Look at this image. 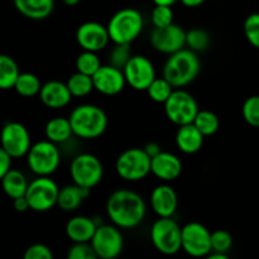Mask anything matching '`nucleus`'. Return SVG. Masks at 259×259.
<instances>
[{
  "label": "nucleus",
  "instance_id": "1",
  "mask_svg": "<svg viewBox=\"0 0 259 259\" xmlns=\"http://www.w3.org/2000/svg\"><path fill=\"white\" fill-rule=\"evenodd\" d=\"M147 207L143 197L132 190H116L106 201V214L120 229H133L146 218Z\"/></svg>",
  "mask_w": 259,
  "mask_h": 259
},
{
  "label": "nucleus",
  "instance_id": "2",
  "mask_svg": "<svg viewBox=\"0 0 259 259\" xmlns=\"http://www.w3.org/2000/svg\"><path fill=\"white\" fill-rule=\"evenodd\" d=\"M73 136L81 139H96L105 133L108 116L105 111L93 104H82L71 111L68 116Z\"/></svg>",
  "mask_w": 259,
  "mask_h": 259
},
{
  "label": "nucleus",
  "instance_id": "3",
  "mask_svg": "<svg viewBox=\"0 0 259 259\" xmlns=\"http://www.w3.org/2000/svg\"><path fill=\"white\" fill-rule=\"evenodd\" d=\"M201 68L199 57L192 50H181L169 55L163 66V77L175 89H181L191 83L197 77Z\"/></svg>",
  "mask_w": 259,
  "mask_h": 259
},
{
  "label": "nucleus",
  "instance_id": "4",
  "mask_svg": "<svg viewBox=\"0 0 259 259\" xmlns=\"http://www.w3.org/2000/svg\"><path fill=\"white\" fill-rule=\"evenodd\" d=\"M143 17L133 8H124L111 17L108 23V30L111 42L115 45H131L143 30Z\"/></svg>",
  "mask_w": 259,
  "mask_h": 259
},
{
  "label": "nucleus",
  "instance_id": "5",
  "mask_svg": "<svg viewBox=\"0 0 259 259\" xmlns=\"http://www.w3.org/2000/svg\"><path fill=\"white\" fill-rule=\"evenodd\" d=\"M151 240L162 254H176L182 249V228L172 217H159L152 225Z\"/></svg>",
  "mask_w": 259,
  "mask_h": 259
},
{
  "label": "nucleus",
  "instance_id": "6",
  "mask_svg": "<svg viewBox=\"0 0 259 259\" xmlns=\"http://www.w3.org/2000/svg\"><path fill=\"white\" fill-rule=\"evenodd\" d=\"M115 171L124 181H142L152 174V158L144 148H129L118 157Z\"/></svg>",
  "mask_w": 259,
  "mask_h": 259
},
{
  "label": "nucleus",
  "instance_id": "7",
  "mask_svg": "<svg viewBox=\"0 0 259 259\" xmlns=\"http://www.w3.org/2000/svg\"><path fill=\"white\" fill-rule=\"evenodd\" d=\"M25 157L29 169L37 176H51L61 163L60 149L48 139L32 144Z\"/></svg>",
  "mask_w": 259,
  "mask_h": 259
},
{
  "label": "nucleus",
  "instance_id": "8",
  "mask_svg": "<svg viewBox=\"0 0 259 259\" xmlns=\"http://www.w3.org/2000/svg\"><path fill=\"white\" fill-rule=\"evenodd\" d=\"M58 194L60 189L50 176H38V179L28 185L25 197L29 202L30 210L45 212L57 205Z\"/></svg>",
  "mask_w": 259,
  "mask_h": 259
},
{
  "label": "nucleus",
  "instance_id": "9",
  "mask_svg": "<svg viewBox=\"0 0 259 259\" xmlns=\"http://www.w3.org/2000/svg\"><path fill=\"white\" fill-rule=\"evenodd\" d=\"M70 175L73 184L94 189L104 176V167L100 159L90 153H81L72 159Z\"/></svg>",
  "mask_w": 259,
  "mask_h": 259
},
{
  "label": "nucleus",
  "instance_id": "10",
  "mask_svg": "<svg viewBox=\"0 0 259 259\" xmlns=\"http://www.w3.org/2000/svg\"><path fill=\"white\" fill-rule=\"evenodd\" d=\"M163 105L168 120L179 126L194 123L197 113L200 111L194 96L181 89L174 90L172 95Z\"/></svg>",
  "mask_w": 259,
  "mask_h": 259
},
{
  "label": "nucleus",
  "instance_id": "11",
  "mask_svg": "<svg viewBox=\"0 0 259 259\" xmlns=\"http://www.w3.org/2000/svg\"><path fill=\"white\" fill-rule=\"evenodd\" d=\"M182 249L191 257H206L212 252L211 233L201 223H187L182 227Z\"/></svg>",
  "mask_w": 259,
  "mask_h": 259
},
{
  "label": "nucleus",
  "instance_id": "12",
  "mask_svg": "<svg viewBox=\"0 0 259 259\" xmlns=\"http://www.w3.org/2000/svg\"><path fill=\"white\" fill-rule=\"evenodd\" d=\"M90 243L98 258L101 259L116 258L124 248L123 234L116 225L101 224Z\"/></svg>",
  "mask_w": 259,
  "mask_h": 259
},
{
  "label": "nucleus",
  "instance_id": "13",
  "mask_svg": "<svg viewBox=\"0 0 259 259\" xmlns=\"http://www.w3.org/2000/svg\"><path fill=\"white\" fill-rule=\"evenodd\" d=\"M123 71L126 83L137 91H147L149 85L156 80V68L153 63L141 55L132 56Z\"/></svg>",
  "mask_w": 259,
  "mask_h": 259
},
{
  "label": "nucleus",
  "instance_id": "14",
  "mask_svg": "<svg viewBox=\"0 0 259 259\" xmlns=\"http://www.w3.org/2000/svg\"><path fill=\"white\" fill-rule=\"evenodd\" d=\"M32 143L28 129L18 121H8L2 131V148L13 158L27 156Z\"/></svg>",
  "mask_w": 259,
  "mask_h": 259
},
{
  "label": "nucleus",
  "instance_id": "15",
  "mask_svg": "<svg viewBox=\"0 0 259 259\" xmlns=\"http://www.w3.org/2000/svg\"><path fill=\"white\" fill-rule=\"evenodd\" d=\"M186 33L180 25L172 24L162 28H154L151 33V45L158 52L172 55L184 50L186 46Z\"/></svg>",
  "mask_w": 259,
  "mask_h": 259
},
{
  "label": "nucleus",
  "instance_id": "16",
  "mask_svg": "<svg viewBox=\"0 0 259 259\" xmlns=\"http://www.w3.org/2000/svg\"><path fill=\"white\" fill-rule=\"evenodd\" d=\"M76 40L83 51H103L110 42L108 27L98 22H86L76 30Z\"/></svg>",
  "mask_w": 259,
  "mask_h": 259
},
{
  "label": "nucleus",
  "instance_id": "17",
  "mask_svg": "<svg viewBox=\"0 0 259 259\" xmlns=\"http://www.w3.org/2000/svg\"><path fill=\"white\" fill-rule=\"evenodd\" d=\"M93 80L95 90L106 96L118 95L126 85L124 71L110 63L101 66L93 76Z\"/></svg>",
  "mask_w": 259,
  "mask_h": 259
},
{
  "label": "nucleus",
  "instance_id": "18",
  "mask_svg": "<svg viewBox=\"0 0 259 259\" xmlns=\"http://www.w3.org/2000/svg\"><path fill=\"white\" fill-rule=\"evenodd\" d=\"M70 89L67 82H61V81L53 80L43 83L42 89L39 91V99L50 109H62L71 103L72 99Z\"/></svg>",
  "mask_w": 259,
  "mask_h": 259
},
{
  "label": "nucleus",
  "instance_id": "19",
  "mask_svg": "<svg viewBox=\"0 0 259 259\" xmlns=\"http://www.w3.org/2000/svg\"><path fill=\"white\" fill-rule=\"evenodd\" d=\"M181 172L182 162L176 154L162 151L152 158V174L161 181H175L179 179Z\"/></svg>",
  "mask_w": 259,
  "mask_h": 259
},
{
  "label": "nucleus",
  "instance_id": "20",
  "mask_svg": "<svg viewBox=\"0 0 259 259\" xmlns=\"http://www.w3.org/2000/svg\"><path fill=\"white\" fill-rule=\"evenodd\" d=\"M151 205L158 217H174L179 205L176 191L167 184L158 185L151 194Z\"/></svg>",
  "mask_w": 259,
  "mask_h": 259
},
{
  "label": "nucleus",
  "instance_id": "21",
  "mask_svg": "<svg viewBox=\"0 0 259 259\" xmlns=\"http://www.w3.org/2000/svg\"><path fill=\"white\" fill-rule=\"evenodd\" d=\"M98 225L94 218L78 217L71 218L66 224V235L72 243H90L95 235Z\"/></svg>",
  "mask_w": 259,
  "mask_h": 259
},
{
  "label": "nucleus",
  "instance_id": "22",
  "mask_svg": "<svg viewBox=\"0 0 259 259\" xmlns=\"http://www.w3.org/2000/svg\"><path fill=\"white\" fill-rule=\"evenodd\" d=\"M205 136L194 123L180 125L176 133V146L182 153L195 154L204 146Z\"/></svg>",
  "mask_w": 259,
  "mask_h": 259
},
{
  "label": "nucleus",
  "instance_id": "23",
  "mask_svg": "<svg viewBox=\"0 0 259 259\" xmlns=\"http://www.w3.org/2000/svg\"><path fill=\"white\" fill-rule=\"evenodd\" d=\"M90 192L91 189H89V187L78 186L76 184L67 185V186L60 189L57 206L66 212L75 211L76 209L80 207L83 200L90 196Z\"/></svg>",
  "mask_w": 259,
  "mask_h": 259
},
{
  "label": "nucleus",
  "instance_id": "24",
  "mask_svg": "<svg viewBox=\"0 0 259 259\" xmlns=\"http://www.w3.org/2000/svg\"><path fill=\"white\" fill-rule=\"evenodd\" d=\"M14 7L28 19L42 20L50 17L53 12V0H13Z\"/></svg>",
  "mask_w": 259,
  "mask_h": 259
},
{
  "label": "nucleus",
  "instance_id": "25",
  "mask_svg": "<svg viewBox=\"0 0 259 259\" xmlns=\"http://www.w3.org/2000/svg\"><path fill=\"white\" fill-rule=\"evenodd\" d=\"M46 138L48 141L53 142L56 144H62L70 141L71 137L73 136L72 125L68 118H63V116H57L53 118L46 124L45 128Z\"/></svg>",
  "mask_w": 259,
  "mask_h": 259
},
{
  "label": "nucleus",
  "instance_id": "26",
  "mask_svg": "<svg viewBox=\"0 0 259 259\" xmlns=\"http://www.w3.org/2000/svg\"><path fill=\"white\" fill-rule=\"evenodd\" d=\"M3 181V189H4L5 194L10 197V199H18L20 196H25V192L28 189V181L23 172L18 171V169H10L5 176L2 177Z\"/></svg>",
  "mask_w": 259,
  "mask_h": 259
},
{
  "label": "nucleus",
  "instance_id": "27",
  "mask_svg": "<svg viewBox=\"0 0 259 259\" xmlns=\"http://www.w3.org/2000/svg\"><path fill=\"white\" fill-rule=\"evenodd\" d=\"M20 73L17 62L10 56H0V88L3 90L14 89Z\"/></svg>",
  "mask_w": 259,
  "mask_h": 259
},
{
  "label": "nucleus",
  "instance_id": "28",
  "mask_svg": "<svg viewBox=\"0 0 259 259\" xmlns=\"http://www.w3.org/2000/svg\"><path fill=\"white\" fill-rule=\"evenodd\" d=\"M67 86L73 98H83V96H88L93 90H95L93 76L85 75L78 71L68 78Z\"/></svg>",
  "mask_w": 259,
  "mask_h": 259
},
{
  "label": "nucleus",
  "instance_id": "29",
  "mask_svg": "<svg viewBox=\"0 0 259 259\" xmlns=\"http://www.w3.org/2000/svg\"><path fill=\"white\" fill-rule=\"evenodd\" d=\"M40 89H42V83H40L39 78L30 72L20 73L14 85V90L17 91V94L24 96V98L39 95Z\"/></svg>",
  "mask_w": 259,
  "mask_h": 259
},
{
  "label": "nucleus",
  "instance_id": "30",
  "mask_svg": "<svg viewBox=\"0 0 259 259\" xmlns=\"http://www.w3.org/2000/svg\"><path fill=\"white\" fill-rule=\"evenodd\" d=\"M174 90L175 88L167 78L156 77V80L147 89V93H148V96L154 103L164 104L168 100L169 96L172 95Z\"/></svg>",
  "mask_w": 259,
  "mask_h": 259
},
{
  "label": "nucleus",
  "instance_id": "31",
  "mask_svg": "<svg viewBox=\"0 0 259 259\" xmlns=\"http://www.w3.org/2000/svg\"><path fill=\"white\" fill-rule=\"evenodd\" d=\"M194 124L196 128L204 134L205 137H210L215 134L219 129L220 121L215 113L210 110H200L195 118Z\"/></svg>",
  "mask_w": 259,
  "mask_h": 259
},
{
  "label": "nucleus",
  "instance_id": "32",
  "mask_svg": "<svg viewBox=\"0 0 259 259\" xmlns=\"http://www.w3.org/2000/svg\"><path fill=\"white\" fill-rule=\"evenodd\" d=\"M101 62L96 52L91 51H83L82 53L77 56L76 58V70L78 72H82L85 75L94 76L98 72L99 68L101 67Z\"/></svg>",
  "mask_w": 259,
  "mask_h": 259
},
{
  "label": "nucleus",
  "instance_id": "33",
  "mask_svg": "<svg viewBox=\"0 0 259 259\" xmlns=\"http://www.w3.org/2000/svg\"><path fill=\"white\" fill-rule=\"evenodd\" d=\"M210 45V37L205 30L191 29L186 33V46L195 52L205 51Z\"/></svg>",
  "mask_w": 259,
  "mask_h": 259
},
{
  "label": "nucleus",
  "instance_id": "34",
  "mask_svg": "<svg viewBox=\"0 0 259 259\" xmlns=\"http://www.w3.org/2000/svg\"><path fill=\"white\" fill-rule=\"evenodd\" d=\"M131 58L132 53L129 43H124V45H115L114 43L113 50L110 51V55H109V63L110 65L123 70Z\"/></svg>",
  "mask_w": 259,
  "mask_h": 259
},
{
  "label": "nucleus",
  "instance_id": "35",
  "mask_svg": "<svg viewBox=\"0 0 259 259\" xmlns=\"http://www.w3.org/2000/svg\"><path fill=\"white\" fill-rule=\"evenodd\" d=\"M243 118L249 125L259 128V95L248 98L243 104Z\"/></svg>",
  "mask_w": 259,
  "mask_h": 259
},
{
  "label": "nucleus",
  "instance_id": "36",
  "mask_svg": "<svg viewBox=\"0 0 259 259\" xmlns=\"http://www.w3.org/2000/svg\"><path fill=\"white\" fill-rule=\"evenodd\" d=\"M154 28L167 27L174 23V10L168 5H156L151 14Z\"/></svg>",
  "mask_w": 259,
  "mask_h": 259
},
{
  "label": "nucleus",
  "instance_id": "37",
  "mask_svg": "<svg viewBox=\"0 0 259 259\" xmlns=\"http://www.w3.org/2000/svg\"><path fill=\"white\" fill-rule=\"evenodd\" d=\"M244 34L248 42L259 50V13L248 15L244 20Z\"/></svg>",
  "mask_w": 259,
  "mask_h": 259
},
{
  "label": "nucleus",
  "instance_id": "38",
  "mask_svg": "<svg viewBox=\"0 0 259 259\" xmlns=\"http://www.w3.org/2000/svg\"><path fill=\"white\" fill-rule=\"evenodd\" d=\"M212 252L228 253L233 247V237L227 230H215L211 233Z\"/></svg>",
  "mask_w": 259,
  "mask_h": 259
},
{
  "label": "nucleus",
  "instance_id": "39",
  "mask_svg": "<svg viewBox=\"0 0 259 259\" xmlns=\"http://www.w3.org/2000/svg\"><path fill=\"white\" fill-rule=\"evenodd\" d=\"M68 259H96L95 250L91 243H73L72 247L68 249Z\"/></svg>",
  "mask_w": 259,
  "mask_h": 259
},
{
  "label": "nucleus",
  "instance_id": "40",
  "mask_svg": "<svg viewBox=\"0 0 259 259\" xmlns=\"http://www.w3.org/2000/svg\"><path fill=\"white\" fill-rule=\"evenodd\" d=\"M53 253L47 245L33 244L25 250L24 259H52Z\"/></svg>",
  "mask_w": 259,
  "mask_h": 259
},
{
  "label": "nucleus",
  "instance_id": "41",
  "mask_svg": "<svg viewBox=\"0 0 259 259\" xmlns=\"http://www.w3.org/2000/svg\"><path fill=\"white\" fill-rule=\"evenodd\" d=\"M13 157L5 149H0V177L5 176L12 169Z\"/></svg>",
  "mask_w": 259,
  "mask_h": 259
},
{
  "label": "nucleus",
  "instance_id": "42",
  "mask_svg": "<svg viewBox=\"0 0 259 259\" xmlns=\"http://www.w3.org/2000/svg\"><path fill=\"white\" fill-rule=\"evenodd\" d=\"M14 209L17 210L18 212H24L27 210L30 209L29 202H28L27 197L25 196H20L18 199H14Z\"/></svg>",
  "mask_w": 259,
  "mask_h": 259
},
{
  "label": "nucleus",
  "instance_id": "43",
  "mask_svg": "<svg viewBox=\"0 0 259 259\" xmlns=\"http://www.w3.org/2000/svg\"><path fill=\"white\" fill-rule=\"evenodd\" d=\"M144 151L147 152V154H148L151 158H153V157H156L157 154L161 153L162 149L157 143H154V142H149V143H147L146 147H144Z\"/></svg>",
  "mask_w": 259,
  "mask_h": 259
},
{
  "label": "nucleus",
  "instance_id": "44",
  "mask_svg": "<svg viewBox=\"0 0 259 259\" xmlns=\"http://www.w3.org/2000/svg\"><path fill=\"white\" fill-rule=\"evenodd\" d=\"M186 8H197L204 4L206 0H180Z\"/></svg>",
  "mask_w": 259,
  "mask_h": 259
},
{
  "label": "nucleus",
  "instance_id": "45",
  "mask_svg": "<svg viewBox=\"0 0 259 259\" xmlns=\"http://www.w3.org/2000/svg\"><path fill=\"white\" fill-rule=\"evenodd\" d=\"M152 2L154 3V5H168V7H172L180 0H152Z\"/></svg>",
  "mask_w": 259,
  "mask_h": 259
},
{
  "label": "nucleus",
  "instance_id": "46",
  "mask_svg": "<svg viewBox=\"0 0 259 259\" xmlns=\"http://www.w3.org/2000/svg\"><path fill=\"white\" fill-rule=\"evenodd\" d=\"M209 259H228L227 253H220V252H211L209 255Z\"/></svg>",
  "mask_w": 259,
  "mask_h": 259
},
{
  "label": "nucleus",
  "instance_id": "47",
  "mask_svg": "<svg viewBox=\"0 0 259 259\" xmlns=\"http://www.w3.org/2000/svg\"><path fill=\"white\" fill-rule=\"evenodd\" d=\"M62 2L65 3L67 7H75V5H77L81 0H62Z\"/></svg>",
  "mask_w": 259,
  "mask_h": 259
}]
</instances>
